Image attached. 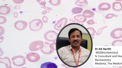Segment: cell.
I'll return each instance as SVG.
<instances>
[{"instance_id": "7402d4cb", "label": "cell", "mask_w": 122, "mask_h": 68, "mask_svg": "<svg viewBox=\"0 0 122 68\" xmlns=\"http://www.w3.org/2000/svg\"><path fill=\"white\" fill-rule=\"evenodd\" d=\"M7 21L6 18L4 17L0 16V24H2L5 23Z\"/></svg>"}, {"instance_id": "ac0fdd59", "label": "cell", "mask_w": 122, "mask_h": 68, "mask_svg": "<svg viewBox=\"0 0 122 68\" xmlns=\"http://www.w3.org/2000/svg\"><path fill=\"white\" fill-rule=\"evenodd\" d=\"M83 10V8L78 7H74L71 9V12L73 13L76 14L81 13Z\"/></svg>"}, {"instance_id": "484cf974", "label": "cell", "mask_w": 122, "mask_h": 68, "mask_svg": "<svg viewBox=\"0 0 122 68\" xmlns=\"http://www.w3.org/2000/svg\"><path fill=\"white\" fill-rule=\"evenodd\" d=\"M41 7L49 11H51L52 10V9L51 8L46 6Z\"/></svg>"}, {"instance_id": "f1b7e54d", "label": "cell", "mask_w": 122, "mask_h": 68, "mask_svg": "<svg viewBox=\"0 0 122 68\" xmlns=\"http://www.w3.org/2000/svg\"><path fill=\"white\" fill-rule=\"evenodd\" d=\"M115 0L117 1H122V0Z\"/></svg>"}, {"instance_id": "4316f807", "label": "cell", "mask_w": 122, "mask_h": 68, "mask_svg": "<svg viewBox=\"0 0 122 68\" xmlns=\"http://www.w3.org/2000/svg\"><path fill=\"white\" fill-rule=\"evenodd\" d=\"M14 17L15 18H17L18 17V13H17L15 12L14 13Z\"/></svg>"}, {"instance_id": "44dd1931", "label": "cell", "mask_w": 122, "mask_h": 68, "mask_svg": "<svg viewBox=\"0 0 122 68\" xmlns=\"http://www.w3.org/2000/svg\"><path fill=\"white\" fill-rule=\"evenodd\" d=\"M118 16L113 13H109L107 14L105 16V18L107 19H109L112 18L113 17H117Z\"/></svg>"}, {"instance_id": "8fae6325", "label": "cell", "mask_w": 122, "mask_h": 68, "mask_svg": "<svg viewBox=\"0 0 122 68\" xmlns=\"http://www.w3.org/2000/svg\"><path fill=\"white\" fill-rule=\"evenodd\" d=\"M0 62L1 63L5 64V66L7 68H12L11 66V61L9 58L5 57L3 58H0Z\"/></svg>"}, {"instance_id": "ffe728a7", "label": "cell", "mask_w": 122, "mask_h": 68, "mask_svg": "<svg viewBox=\"0 0 122 68\" xmlns=\"http://www.w3.org/2000/svg\"><path fill=\"white\" fill-rule=\"evenodd\" d=\"M112 46H122V40H118L114 41L112 43Z\"/></svg>"}, {"instance_id": "277c9868", "label": "cell", "mask_w": 122, "mask_h": 68, "mask_svg": "<svg viewBox=\"0 0 122 68\" xmlns=\"http://www.w3.org/2000/svg\"><path fill=\"white\" fill-rule=\"evenodd\" d=\"M25 57L19 55L14 56L12 57L11 60L13 64L18 67L24 65L25 63Z\"/></svg>"}, {"instance_id": "83f0119b", "label": "cell", "mask_w": 122, "mask_h": 68, "mask_svg": "<svg viewBox=\"0 0 122 68\" xmlns=\"http://www.w3.org/2000/svg\"><path fill=\"white\" fill-rule=\"evenodd\" d=\"M47 12H48L47 11V10H45L42 12V13L43 14H45Z\"/></svg>"}, {"instance_id": "d4e9b609", "label": "cell", "mask_w": 122, "mask_h": 68, "mask_svg": "<svg viewBox=\"0 0 122 68\" xmlns=\"http://www.w3.org/2000/svg\"><path fill=\"white\" fill-rule=\"evenodd\" d=\"M42 20L43 22L45 23H47L48 22V18L46 16H44L43 17Z\"/></svg>"}, {"instance_id": "5b68a950", "label": "cell", "mask_w": 122, "mask_h": 68, "mask_svg": "<svg viewBox=\"0 0 122 68\" xmlns=\"http://www.w3.org/2000/svg\"><path fill=\"white\" fill-rule=\"evenodd\" d=\"M26 56L27 60L32 62H36L39 60L40 58V56L39 54L34 52L28 53Z\"/></svg>"}, {"instance_id": "603a6c76", "label": "cell", "mask_w": 122, "mask_h": 68, "mask_svg": "<svg viewBox=\"0 0 122 68\" xmlns=\"http://www.w3.org/2000/svg\"><path fill=\"white\" fill-rule=\"evenodd\" d=\"M37 2L41 6L45 5L46 4L45 0H36Z\"/></svg>"}, {"instance_id": "5bb4252c", "label": "cell", "mask_w": 122, "mask_h": 68, "mask_svg": "<svg viewBox=\"0 0 122 68\" xmlns=\"http://www.w3.org/2000/svg\"><path fill=\"white\" fill-rule=\"evenodd\" d=\"M57 67L55 63L48 62L42 64L41 65V68H56Z\"/></svg>"}, {"instance_id": "9c48e42d", "label": "cell", "mask_w": 122, "mask_h": 68, "mask_svg": "<svg viewBox=\"0 0 122 68\" xmlns=\"http://www.w3.org/2000/svg\"><path fill=\"white\" fill-rule=\"evenodd\" d=\"M50 43L46 42H45L43 48L40 50L43 54L46 55L50 54L52 53L53 51L51 50L49 47Z\"/></svg>"}, {"instance_id": "6da1fadb", "label": "cell", "mask_w": 122, "mask_h": 68, "mask_svg": "<svg viewBox=\"0 0 122 68\" xmlns=\"http://www.w3.org/2000/svg\"><path fill=\"white\" fill-rule=\"evenodd\" d=\"M91 35L87 29L79 23H71L59 32L56 42L58 55L66 65L73 67L84 64L90 58L92 50Z\"/></svg>"}, {"instance_id": "7c38bea8", "label": "cell", "mask_w": 122, "mask_h": 68, "mask_svg": "<svg viewBox=\"0 0 122 68\" xmlns=\"http://www.w3.org/2000/svg\"><path fill=\"white\" fill-rule=\"evenodd\" d=\"M11 11L10 8L6 5H3L0 6V14L5 15L8 14Z\"/></svg>"}, {"instance_id": "4fadbf2b", "label": "cell", "mask_w": 122, "mask_h": 68, "mask_svg": "<svg viewBox=\"0 0 122 68\" xmlns=\"http://www.w3.org/2000/svg\"><path fill=\"white\" fill-rule=\"evenodd\" d=\"M112 8L116 11H119L122 10V4L120 2H115L112 4Z\"/></svg>"}, {"instance_id": "2e32d148", "label": "cell", "mask_w": 122, "mask_h": 68, "mask_svg": "<svg viewBox=\"0 0 122 68\" xmlns=\"http://www.w3.org/2000/svg\"><path fill=\"white\" fill-rule=\"evenodd\" d=\"M74 18L77 21L82 22H84L86 19V16L82 15L76 16L74 17Z\"/></svg>"}, {"instance_id": "3957f363", "label": "cell", "mask_w": 122, "mask_h": 68, "mask_svg": "<svg viewBox=\"0 0 122 68\" xmlns=\"http://www.w3.org/2000/svg\"><path fill=\"white\" fill-rule=\"evenodd\" d=\"M43 42L41 40L34 41L30 44L29 49L31 51H35L43 49L44 46Z\"/></svg>"}, {"instance_id": "e0dca14e", "label": "cell", "mask_w": 122, "mask_h": 68, "mask_svg": "<svg viewBox=\"0 0 122 68\" xmlns=\"http://www.w3.org/2000/svg\"><path fill=\"white\" fill-rule=\"evenodd\" d=\"M83 14L86 15L88 18L92 17L94 15V12L88 9L84 10L83 12Z\"/></svg>"}, {"instance_id": "d6986e66", "label": "cell", "mask_w": 122, "mask_h": 68, "mask_svg": "<svg viewBox=\"0 0 122 68\" xmlns=\"http://www.w3.org/2000/svg\"><path fill=\"white\" fill-rule=\"evenodd\" d=\"M49 2L52 5L57 6L60 4L61 0H49Z\"/></svg>"}, {"instance_id": "52a82bcc", "label": "cell", "mask_w": 122, "mask_h": 68, "mask_svg": "<svg viewBox=\"0 0 122 68\" xmlns=\"http://www.w3.org/2000/svg\"><path fill=\"white\" fill-rule=\"evenodd\" d=\"M56 35L55 32L50 30L45 33L44 37L46 40L49 41H53L56 39Z\"/></svg>"}, {"instance_id": "8992f818", "label": "cell", "mask_w": 122, "mask_h": 68, "mask_svg": "<svg viewBox=\"0 0 122 68\" xmlns=\"http://www.w3.org/2000/svg\"><path fill=\"white\" fill-rule=\"evenodd\" d=\"M111 37L114 39L122 38V28H118L114 29L111 32Z\"/></svg>"}, {"instance_id": "9a60e30c", "label": "cell", "mask_w": 122, "mask_h": 68, "mask_svg": "<svg viewBox=\"0 0 122 68\" xmlns=\"http://www.w3.org/2000/svg\"><path fill=\"white\" fill-rule=\"evenodd\" d=\"M75 4L78 6L83 7L87 5L88 2L87 0H76Z\"/></svg>"}, {"instance_id": "7a4b0ae2", "label": "cell", "mask_w": 122, "mask_h": 68, "mask_svg": "<svg viewBox=\"0 0 122 68\" xmlns=\"http://www.w3.org/2000/svg\"><path fill=\"white\" fill-rule=\"evenodd\" d=\"M29 28L30 30L36 31L41 30L43 26L42 21L40 19H35L30 22Z\"/></svg>"}, {"instance_id": "30bf717a", "label": "cell", "mask_w": 122, "mask_h": 68, "mask_svg": "<svg viewBox=\"0 0 122 68\" xmlns=\"http://www.w3.org/2000/svg\"><path fill=\"white\" fill-rule=\"evenodd\" d=\"M111 6L110 4L106 3L103 2L100 3L98 5V9L102 11H106L109 10Z\"/></svg>"}, {"instance_id": "ba28073f", "label": "cell", "mask_w": 122, "mask_h": 68, "mask_svg": "<svg viewBox=\"0 0 122 68\" xmlns=\"http://www.w3.org/2000/svg\"><path fill=\"white\" fill-rule=\"evenodd\" d=\"M28 25L27 22L23 21H18L15 22L14 24L15 28L19 30H24Z\"/></svg>"}, {"instance_id": "cb8c5ba5", "label": "cell", "mask_w": 122, "mask_h": 68, "mask_svg": "<svg viewBox=\"0 0 122 68\" xmlns=\"http://www.w3.org/2000/svg\"><path fill=\"white\" fill-rule=\"evenodd\" d=\"M24 0H13V2L15 4H20L23 3Z\"/></svg>"}, {"instance_id": "f546056e", "label": "cell", "mask_w": 122, "mask_h": 68, "mask_svg": "<svg viewBox=\"0 0 122 68\" xmlns=\"http://www.w3.org/2000/svg\"></svg>"}]
</instances>
